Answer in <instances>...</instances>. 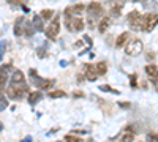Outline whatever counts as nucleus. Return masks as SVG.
<instances>
[{
	"label": "nucleus",
	"instance_id": "nucleus-26",
	"mask_svg": "<svg viewBox=\"0 0 158 142\" xmlns=\"http://www.w3.org/2000/svg\"><path fill=\"white\" fill-rule=\"evenodd\" d=\"M65 140H70V142H79V140H81V137L73 136V134H67V136H65Z\"/></svg>",
	"mask_w": 158,
	"mask_h": 142
},
{
	"label": "nucleus",
	"instance_id": "nucleus-9",
	"mask_svg": "<svg viewBox=\"0 0 158 142\" xmlns=\"http://www.w3.org/2000/svg\"><path fill=\"white\" fill-rule=\"evenodd\" d=\"M98 76H100V74H98L95 65H87V67H85V77H87L89 81H97Z\"/></svg>",
	"mask_w": 158,
	"mask_h": 142
},
{
	"label": "nucleus",
	"instance_id": "nucleus-11",
	"mask_svg": "<svg viewBox=\"0 0 158 142\" xmlns=\"http://www.w3.org/2000/svg\"><path fill=\"white\" fill-rule=\"evenodd\" d=\"M8 68H10V65L0 67V85H5V84H6V79H8Z\"/></svg>",
	"mask_w": 158,
	"mask_h": 142
},
{
	"label": "nucleus",
	"instance_id": "nucleus-27",
	"mask_svg": "<svg viewBox=\"0 0 158 142\" xmlns=\"http://www.w3.org/2000/svg\"><path fill=\"white\" fill-rule=\"evenodd\" d=\"M100 88H101V90H104V92H112V93H118L117 90H114V88H112V87H109V85H101Z\"/></svg>",
	"mask_w": 158,
	"mask_h": 142
},
{
	"label": "nucleus",
	"instance_id": "nucleus-4",
	"mask_svg": "<svg viewBox=\"0 0 158 142\" xmlns=\"http://www.w3.org/2000/svg\"><path fill=\"white\" fill-rule=\"evenodd\" d=\"M142 41L141 40H138V38H133V40H130L128 41V44H127V47H125V52H127V55H133V57H136V55H139L141 52H142Z\"/></svg>",
	"mask_w": 158,
	"mask_h": 142
},
{
	"label": "nucleus",
	"instance_id": "nucleus-1",
	"mask_svg": "<svg viewBox=\"0 0 158 142\" xmlns=\"http://www.w3.org/2000/svg\"><path fill=\"white\" fill-rule=\"evenodd\" d=\"M27 92H29V88L25 85V82H16V81H11L10 87L6 88V95L11 99H21L25 96Z\"/></svg>",
	"mask_w": 158,
	"mask_h": 142
},
{
	"label": "nucleus",
	"instance_id": "nucleus-2",
	"mask_svg": "<svg viewBox=\"0 0 158 142\" xmlns=\"http://www.w3.org/2000/svg\"><path fill=\"white\" fill-rule=\"evenodd\" d=\"M65 24H67V29L70 32H81L84 29V25H85L84 19L79 18V16H76V18L65 16Z\"/></svg>",
	"mask_w": 158,
	"mask_h": 142
},
{
	"label": "nucleus",
	"instance_id": "nucleus-19",
	"mask_svg": "<svg viewBox=\"0 0 158 142\" xmlns=\"http://www.w3.org/2000/svg\"><path fill=\"white\" fill-rule=\"evenodd\" d=\"M40 16L43 18V21H48V19H51L52 16H54V11L52 10H43L41 13H40Z\"/></svg>",
	"mask_w": 158,
	"mask_h": 142
},
{
	"label": "nucleus",
	"instance_id": "nucleus-31",
	"mask_svg": "<svg viewBox=\"0 0 158 142\" xmlns=\"http://www.w3.org/2000/svg\"><path fill=\"white\" fill-rule=\"evenodd\" d=\"M2 128H3V125H2V123H0V131H2Z\"/></svg>",
	"mask_w": 158,
	"mask_h": 142
},
{
	"label": "nucleus",
	"instance_id": "nucleus-16",
	"mask_svg": "<svg viewBox=\"0 0 158 142\" xmlns=\"http://www.w3.org/2000/svg\"><path fill=\"white\" fill-rule=\"evenodd\" d=\"M40 99H41V92H38V90H35V92H32L29 95V103L30 104H35V103H38Z\"/></svg>",
	"mask_w": 158,
	"mask_h": 142
},
{
	"label": "nucleus",
	"instance_id": "nucleus-13",
	"mask_svg": "<svg viewBox=\"0 0 158 142\" xmlns=\"http://www.w3.org/2000/svg\"><path fill=\"white\" fill-rule=\"evenodd\" d=\"M128 38H130V33H128V32H123L122 35H118V36H117V41H115V46H117V47L125 46V43H127Z\"/></svg>",
	"mask_w": 158,
	"mask_h": 142
},
{
	"label": "nucleus",
	"instance_id": "nucleus-22",
	"mask_svg": "<svg viewBox=\"0 0 158 142\" xmlns=\"http://www.w3.org/2000/svg\"><path fill=\"white\" fill-rule=\"evenodd\" d=\"M33 25H32V22H25V25H24V33H25V36H32L33 35Z\"/></svg>",
	"mask_w": 158,
	"mask_h": 142
},
{
	"label": "nucleus",
	"instance_id": "nucleus-18",
	"mask_svg": "<svg viewBox=\"0 0 158 142\" xmlns=\"http://www.w3.org/2000/svg\"><path fill=\"white\" fill-rule=\"evenodd\" d=\"M43 18L41 16H33V25H35V27H36V30H44V27H43Z\"/></svg>",
	"mask_w": 158,
	"mask_h": 142
},
{
	"label": "nucleus",
	"instance_id": "nucleus-8",
	"mask_svg": "<svg viewBox=\"0 0 158 142\" xmlns=\"http://www.w3.org/2000/svg\"><path fill=\"white\" fill-rule=\"evenodd\" d=\"M85 10V6L82 3H77V5H73V6H68V8H65V16H79V14H82Z\"/></svg>",
	"mask_w": 158,
	"mask_h": 142
},
{
	"label": "nucleus",
	"instance_id": "nucleus-17",
	"mask_svg": "<svg viewBox=\"0 0 158 142\" xmlns=\"http://www.w3.org/2000/svg\"><path fill=\"white\" fill-rule=\"evenodd\" d=\"M95 68H97V71H98V74H100V76L106 74V71H108V65H106V62H100V63H97Z\"/></svg>",
	"mask_w": 158,
	"mask_h": 142
},
{
	"label": "nucleus",
	"instance_id": "nucleus-3",
	"mask_svg": "<svg viewBox=\"0 0 158 142\" xmlns=\"http://www.w3.org/2000/svg\"><path fill=\"white\" fill-rule=\"evenodd\" d=\"M128 24L130 27L133 30H142V25H144V16L141 14V13L138 10L131 11L128 14Z\"/></svg>",
	"mask_w": 158,
	"mask_h": 142
},
{
	"label": "nucleus",
	"instance_id": "nucleus-30",
	"mask_svg": "<svg viewBox=\"0 0 158 142\" xmlns=\"http://www.w3.org/2000/svg\"><path fill=\"white\" fill-rule=\"evenodd\" d=\"M3 93V85H0V95Z\"/></svg>",
	"mask_w": 158,
	"mask_h": 142
},
{
	"label": "nucleus",
	"instance_id": "nucleus-12",
	"mask_svg": "<svg viewBox=\"0 0 158 142\" xmlns=\"http://www.w3.org/2000/svg\"><path fill=\"white\" fill-rule=\"evenodd\" d=\"M111 25V18H108V16H104L101 21H100V24H98V30L103 33V32H106V29Z\"/></svg>",
	"mask_w": 158,
	"mask_h": 142
},
{
	"label": "nucleus",
	"instance_id": "nucleus-15",
	"mask_svg": "<svg viewBox=\"0 0 158 142\" xmlns=\"http://www.w3.org/2000/svg\"><path fill=\"white\" fill-rule=\"evenodd\" d=\"M38 87L41 90H51L52 87H54V81L52 79H46V81H40L38 82Z\"/></svg>",
	"mask_w": 158,
	"mask_h": 142
},
{
	"label": "nucleus",
	"instance_id": "nucleus-24",
	"mask_svg": "<svg viewBox=\"0 0 158 142\" xmlns=\"http://www.w3.org/2000/svg\"><path fill=\"white\" fill-rule=\"evenodd\" d=\"M133 139H135V134H133V133H125V134L120 136V140H125V142L133 140Z\"/></svg>",
	"mask_w": 158,
	"mask_h": 142
},
{
	"label": "nucleus",
	"instance_id": "nucleus-25",
	"mask_svg": "<svg viewBox=\"0 0 158 142\" xmlns=\"http://www.w3.org/2000/svg\"><path fill=\"white\" fill-rule=\"evenodd\" d=\"M24 2L25 0H8V3L13 6H24Z\"/></svg>",
	"mask_w": 158,
	"mask_h": 142
},
{
	"label": "nucleus",
	"instance_id": "nucleus-21",
	"mask_svg": "<svg viewBox=\"0 0 158 142\" xmlns=\"http://www.w3.org/2000/svg\"><path fill=\"white\" fill-rule=\"evenodd\" d=\"M120 11H122V5H112L111 6V16L117 18L118 14H120Z\"/></svg>",
	"mask_w": 158,
	"mask_h": 142
},
{
	"label": "nucleus",
	"instance_id": "nucleus-14",
	"mask_svg": "<svg viewBox=\"0 0 158 142\" xmlns=\"http://www.w3.org/2000/svg\"><path fill=\"white\" fill-rule=\"evenodd\" d=\"M22 33H24V18H19L16 21V25H15V35L19 36Z\"/></svg>",
	"mask_w": 158,
	"mask_h": 142
},
{
	"label": "nucleus",
	"instance_id": "nucleus-5",
	"mask_svg": "<svg viewBox=\"0 0 158 142\" xmlns=\"http://www.w3.org/2000/svg\"><path fill=\"white\" fill-rule=\"evenodd\" d=\"M158 24V14L156 13H149L144 16V25H142V32H152Z\"/></svg>",
	"mask_w": 158,
	"mask_h": 142
},
{
	"label": "nucleus",
	"instance_id": "nucleus-10",
	"mask_svg": "<svg viewBox=\"0 0 158 142\" xmlns=\"http://www.w3.org/2000/svg\"><path fill=\"white\" fill-rule=\"evenodd\" d=\"M144 70H146V74L150 77L152 81H158V67L156 65H152L150 63V65H146Z\"/></svg>",
	"mask_w": 158,
	"mask_h": 142
},
{
	"label": "nucleus",
	"instance_id": "nucleus-20",
	"mask_svg": "<svg viewBox=\"0 0 158 142\" xmlns=\"http://www.w3.org/2000/svg\"><path fill=\"white\" fill-rule=\"evenodd\" d=\"M49 96L51 98H63V96H67V93L63 90H52V92H49Z\"/></svg>",
	"mask_w": 158,
	"mask_h": 142
},
{
	"label": "nucleus",
	"instance_id": "nucleus-7",
	"mask_svg": "<svg viewBox=\"0 0 158 142\" xmlns=\"http://www.w3.org/2000/svg\"><path fill=\"white\" fill-rule=\"evenodd\" d=\"M87 14L90 18V22L94 21V18H98L103 14V6L100 2H92L89 6H87Z\"/></svg>",
	"mask_w": 158,
	"mask_h": 142
},
{
	"label": "nucleus",
	"instance_id": "nucleus-6",
	"mask_svg": "<svg viewBox=\"0 0 158 142\" xmlns=\"http://www.w3.org/2000/svg\"><path fill=\"white\" fill-rule=\"evenodd\" d=\"M59 32H60V18L56 16L54 19H52V22L46 27V36L51 38V40H54V38H57Z\"/></svg>",
	"mask_w": 158,
	"mask_h": 142
},
{
	"label": "nucleus",
	"instance_id": "nucleus-23",
	"mask_svg": "<svg viewBox=\"0 0 158 142\" xmlns=\"http://www.w3.org/2000/svg\"><path fill=\"white\" fill-rule=\"evenodd\" d=\"M13 81H16V82H25L24 73L22 71H15V74H13Z\"/></svg>",
	"mask_w": 158,
	"mask_h": 142
},
{
	"label": "nucleus",
	"instance_id": "nucleus-28",
	"mask_svg": "<svg viewBox=\"0 0 158 142\" xmlns=\"http://www.w3.org/2000/svg\"><path fill=\"white\" fill-rule=\"evenodd\" d=\"M6 106H8V103L5 101V98H3L2 95H0V109H5Z\"/></svg>",
	"mask_w": 158,
	"mask_h": 142
},
{
	"label": "nucleus",
	"instance_id": "nucleus-29",
	"mask_svg": "<svg viewBox=\"0 0 158 142\" xmlns=\"http://www.w3.org/2000/svg\"><path fill=\"white\" fill-rule=\"evenodd\" d=\"M149 139H153V140H158V134H156V133H150V134H149Z\"/></svg>",
	"mask_w": 158,
	"mask_h": 142
}]
</instances>
